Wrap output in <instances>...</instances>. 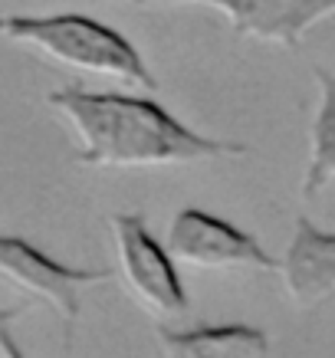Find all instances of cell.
Masks as SVG:
<instances>
[{
    "label": "cell",
    "mask_w": 335,
    "mask_h": 358,
    "mask_svg": "<svg viewBox=\"0 0 335 358\" xmlns=\"http://www.w3.org/2000/svg\"><path fill=\"white\" fill-rule=\"evenodd\" d=\"M164 7H211L237 36L296 50L315 23L335 17V0H129Z\"/></svg>",
    "instance_id": "obj_5"
},
{
    "label": "cell",
    "mask_w": 335,
    "mask_h": 358,
    "mask_svg": "<svg viewBox=\"0 0 335 358\" xmlns=\"http://www.w3.org/2000/svg\"><path fill=\"white\" fill-rule=\"evenodd\" d=\"M112 243H115V266L119 280L131 303L152 319H178L187 309V293L178 276V263L171 260L168 247L148 234L135 214H112L108 217Z\"/></svg>",
    "instance_id": "obj_3"
},
{
    "label": "cell",
    "mask_w": 335,
    "mask_h": 358,
    "mask_svg": "<svg viewBox=\"0 0 335 358\" xmlns=\"http://www.w3.org/2000/svg\"><path fill=\"white\" fill-rule=\"evenodd\" d=\"M0 40L23 46L46 63L112 79L131 92L155 89V76L138 50L119 30L86 13H7L0 17Z\"/></svg>",
    "instance_id": "obj_2"
},
{
    "label": "cell",
    "mask_w": 335,
    "mask_h": 358,
    "mask_svg": "<svg viewBox=\"0 0 335 358\" xmlns=\"http://www.w3.org/2000/svg\"><path fill=\"white\" fill-rule=\"evenodd\" d=\"M162 358H266L270 338L253 326H201L191 332H155Z\"/></svg>",
    "instance_id": "obj_8"
},
{
    "label": "cell",
    "mask_w": 335,
    "mask_h": 358,
    "mask_svg": "<svg viewBox=\"0 0 335 358\" xmlns=\"http://www.w3.org/2000/svg\"><path fill=\"white\" fill-rule=\"evenodd\" d=\"M164 247L178 266L201 273H276L280 266L250 234L194 207L174 214Z\"/></svg>",
    "instance_id": "obj_4"
},
{
    "label": "cell",
    "mask_w": 335,
    "mask_h": 358,
    "mask_svg": "<svg viewBox=\"0 0 335 358\" xmlns=\"http://www.w3.org/2000/svg\"><path fill=\"white\" fill-rule=\"evenodd\" d=\"M46 106L69 131L76 162L92 168H178L247 152L237 141L187 129L141 92H89L66 86L50 92Z\"/></svg>",
    "instance_id": "obj_1"
},
{
    "label": "cell",
    "mask_w": 335,
    "mask_h": 358,
    "mask_svg": "<svg viewBox=\"0 0 335 358\" xmlns=\"http://www.w3.org/2000/svg\"><path fill=\"white\" fill-rule=\"evenodd\" d=\"M276 273L296 309H315L335 296V234L299 217Z\"/></svg>",
    "instance_id": "obj_7"
},
{
    "label": "cell",
    "mask_w": 335,
    "mask_h": 358,
    "mask_svg": "<svg viewBox=\"0 0 335 358\" xmlns=\"http://www.w3.org/2000/svg\"><path fill=\"white\" fill-rule=\"evenodd\" d=\"M319 86V106L309 129V164L303 174V197L313 201L335 185V73L313 69Z\"/></svg>",
    "instance_id": "obj_9"
},
{
    "label": "cell",
    "mask_w": 335,
    "mask_h": 358,
    "mask_svg": "<svg viewBox=\"0 0 335 358\" xmlns=\"http://www.w3.org/2000/svg\"><path fill=\"white\" fill-rule=\"evenodd\" d=\"M0 280L13 286L17 293L43 303L46 309H53L59 319L73 322L79 315L83 289L106 282L108 273L63 266V263L50 260L46 253H40L36 247H30L27 240L0 234Z\"/></svg>",
    "instance_id": "obj_6"
},
{
    "label": "cell",
    "mask_w": 335,
    "mask_h": 358,
    "mask_svg": "<svg viewBox=\"0 0 335 358\" xmlns=\"http://www.w3.org/2000/svg\"><path fill=\"white\" fill-rule=\"evenodd\" d=\"M20 313L23 309H3V313H0V358H23L20 345H17L10 336V326L20 319Z\"/></svg>",
    "instance_id": "obj_10"
}]
</instances>
